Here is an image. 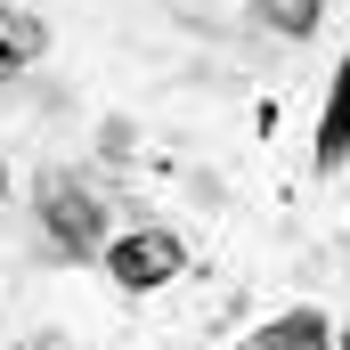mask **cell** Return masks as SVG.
Returning <instances> with one entry per match:
<instances>
[{"instance_id":"obj_1","label":"cell","mask_w":350,"mask_h":350,"mask_svg":"<svg viewBox=\"0 0 350 350\" xmlns=\"http://www.w3.org/2000/svg\"><path fill=\"white\" fill-rule=\"evenodd\" d=\"M41 220H49V237L66 253H90L98 245V204H90V187H74V179H41Z\"/></svg>"},{"instance_id":"obj_3","label":"cell","mask_w":350,"mask_h":350,"mask_svg":"<svg viewBox=\"0 0 350 350\" xmlns=\"http://www.w3.org/2000/svg\"><path fill=\"white\" fill-rule=\"evenodd\" d=\"M350 163V66H334V98L318 114V172H342Z\"/></svg>"},{"instance_id":"obj_6","label":"cell","mask_w":350,"mask_h":350,"mask_svg":"<svg viewBox=\"0 0 350 350\" xmlns=\"http://www.w3.org/2000/svg\"><path fill=\"white\" fill-rule=\"evenodd\" d=\"M318 8L326 0H261V25H277V33L301 41V33H318Z\"/></svg>"},{"instance_id":"obj_4","label":"cell","mask_w":350,"mask_h":350,"mask_svg":"<svg viewBox=\"0 0 350 350\" xmlns=\"http://www.w3.org/2000/svg\"><path fill=\"white\" fill-rule=\"evenodd\" d=\"M245 350H326V318H318V310H285V318H269Z\"/></svg>"},{"instance_id":"obj_2","label":"cell","mask_w":350,"mask_h":350,"mask_svg":"<svg viewBox=\"0 0 350 350\" xmlns=\"http://www.w3.org/2000/svg\"><path fill=\"white\" fill-rule=\"evenodd\" d=\"M179 237H163V228H139V237H122L114 245V277L131 285V293H147V285H163V277H179Z\"/></svg>"},{"instance_id":"obj_5","label":"cell","mask_w":350,"mask_h":350,"mask_svg":"<svg viewBox=\"0 0 350 350\" xmlns=\"http://www.w3.org/2000/svg\"><path fill=\"white\" fill-rule=\"evenodd\" d=\"M25 57H41V25H33V16H0V82H8Z\"/></svg>"}]
</instances>
